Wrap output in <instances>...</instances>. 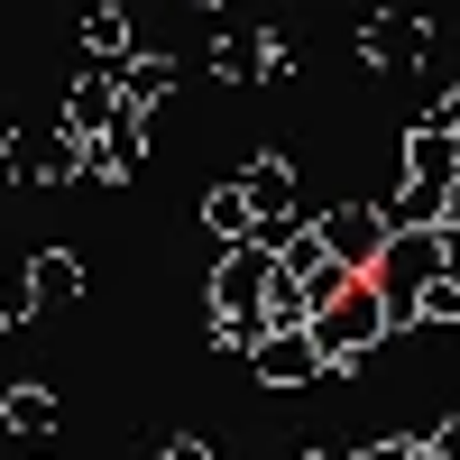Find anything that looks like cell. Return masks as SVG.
<instances>
[{
	"label": "cell",
	"instance_id": "cell-1",
	"mask_svg": "<svg viewBox=\"0 0 460 460\" xmlns=\"http://www.w3.org/2000/svg\"><path fill=\"white\" fill-rule=\"evenodd\" d=\"M387 332H396V323H387V295H377V286L359 277L341 304H323V314H314V350H323V368L341 377V368H359V359H368Z\"/></svg>",
	"mask_w": 460,
	"mask_h": 460
},
{
	"label": "cell",
	"instance_id": "cell-2",
	"mask_svg": "<svg viewBox=\"0 0 460 460\" xmlns=\"http://www.w3.org/2000/svg\"><path fill=\"white\" fill-rule=\"evenodd\" d=\"M314 240L350 267V277H377V258H387L396 230H387V203H332V212L314 221Z\"/></svg>",
	"mask_w": 460,
	"mask_h": 460
},
{
	"label": "cell",
	"instance_id": "cell-3",
	"mask_svg": "<svg viewBox=\"0 0 460 460\" xmlns=\"http://www.w3.org/2000/svg\"><path fill=\"white\" fill-rule=\"evenodd\" d=\"M240 194H249V212H258V240L286 258V240H295V166L286 157H258V166H240Z\"/></svg>",
	"mask_w": 460,
	"mask_h": 460
},
{
	"label": "cell",
	"instance_id": "cell-4",
	"mask_svg": "<svg viewBox=\"0 0 460 460\" xmlns=\"http://www.w3.org/2000/svg\"><path fill=\"white\" fill-rule=\"evenodd\" d=\"M249 377H258V387H314V377H332V368L314 350V332H267L249 350Z\"/></svg>",
	"mask_w": 460,
	"mask_h": 460
},
{
	"label": "cell",
	"instance_id": "cell-5",
	"mask_svg": "<svg viewBox=\"0 0 460 460\" xmlns=\"http://www.w3.org/2000/svg\"><path fill=\"white\" fill-rule=\"evenodd\" d=\"M433 47V19H414V10H387V19H368L359 28V56L368 65H387V74H414Z\"/></svg>",
	"mask_w": 460,
	"mask_h": 460
},
{
	"label": "cell",
	"instance_id": "cell-6",
	"mask_svg": "<svg viewBox=\"0 0 460 460\" xmlns=\"http://www.w3.org/2000/svg\"><path fill=\"white\" fill-rule=\"evenodd\" d=\"M120 120H129V111H120V74L84 65V84L65 93V129H74V138L93 147V138H111V129H120Z\"/></svg>",
	"mask_w": 460,
	"mask_h": 460
},
{
	"label": "cell",
	"instance_id": "cell-7",
	"mask_svg": "<svg viewBox=\"0 0 460 460\" xmlns=\"http://www.w3.org/2000/svg\"><path fill=\"white\" fill-rule=\"evenodd\" d=\"M286 277L304 286V295H314V314H323V304H341V295H350L359 277H350V267H341L323 240H314V230H295V240H286Z\"/></svg>",
	"mask_w": 460,
	"mask_h": 460
},
{
	"label": "cell",
	"instance_id": "cell-8",
	"mask_svg": "<svg viewBox=\"0 0 460 460\" xmlns=\"http://www.w3.org/2000/svg\"><path fill=\"white\" fill-rule=\"evenodd\" d=\"M405 184H433V194H451V184H460V138L414 120V129H405Z\"/></svg>",
	"mask_w": 460,
	"mask_h": 460
},
{
	"label": "cell",
	"instance_id": "cell-9",
	"mask_svg": "<svg viewBox=\"0 0 460 460\" xmlns=\"http://www.w3.org/2000/svg\"><path fill=\"white\" fill-rule=\"evenodd\" d=\"M84 56H93L102 74H120V65L138 56V37H129V10H120V0H93V10H84Z\"/></svg>",
	"mask_w": 460,
	"mask_h": 460
},
{
	"label": "cell",
	"instance_id": "cell-10",
	"mask_svg": "<svg viewBox=\"0 0 460 460\" xmlns=\"http://www.w3.org/2000/svg\"><path fill=\"white\" fill-rule=\"evenodd\" d=\"M19 277H28L37 304H74V295H84V258H74V249H37Z\"/></svg>",
	"mask_w": 460,
	"mask_h": 460
},
{
	"label": "cell",
	"instance_id": "cell-11",
	"mask_svg": "<svg viewBox=\"0 0 460 460\" xmlns=\"http://www.w3.org/2000/svg\"><path fill=\"white\" fill-rule=\"evenodd\" d=\"M203 230H212L221 249L258 240V212H249V194H240V184H212V194H203Z\"/></svg>",
	"mask_w": 460,
	"mask_h": 460
},
{
	"label": "cell",
	"instance_id": "cell-12",
	"mask_svg": "<svg viewBox=\"0 0 460 460\" xmlns=\"http://www.w3.org/2000/svg\"><path fill=\"white\" fill-rule=\"evenodd\" d=\"M0 424L19 442H56V387H10L0 396Z\"/></svg>",
	"mask_w": 460,
	"mask_h": 460
},
{
	"label": "cell",
	"instance_id": "cell-13",
	"mask_svg": "<svg viewBox=\"0 0 460 460\" xmlns=\"http://www.w3.org/2000/svg\"><path fill=\"white\" fill-rule=\"evenodd\" d=\"M166 84H175L166 56H129V65H120V111H138V120H147V111L166 102Z\"/></svg>",
	"mask_w": 460,
	"mask_h": 460
},
{
	"label": "cell",
	"instance_id": "cell-14",
	"mask_svg": "<svg viewBox=\"0 0 460 460\" xmlns=\"http://www.w3.org/2000/svg\"><path fill=\"white\" fill-rule=\"evenodd\" d=\"M387 230H451V194H433V184H396Z\"/></svg>",
	"mask_w": 460,
	"mask_h": 460
},
{
	"label": "cell",
	"instance_id": "cell-15",
	"mask_svg": "<svg viewBox=\"0 0 460 460\" xmlns=\"http://www.w3.org/2000/svg\"><path fill=\"white\" fill-rule=\"evenodd\" d=\"M37 184H74V175H93V147L74 138V129H56L47 147H37V166H28Z\"/></svg>",
	"mask_w": 460,
	"mask_h": 460
},
{
	"label": "cell",
	"instance_id": "cell-16",
	"mask_svg": "<svg viewBox=\"0 0 460 460\" xmlns=\"http://www.w3.org/2000/svg\"><path fill=\"white\" fill-rule=\"evenodd\" d=\"M129 166H138V111H129L111 138H93V175H102V184H120Z\"/></svg>",
	"mask_w": 460,
	"mask_h": 460
},
{
	"label": "cell",
	"instance_id": "cell-17",
	"mask_svg": "<svg viewBox=\"0 0 460 460\" xmlns=\"http://www.w3.org/2000/svg\"><path fill=\"white\" fill-rule=\"evenodd\" d=\"M28 314H37V295H28V277H0V323H10V332H19Z\"/></svg>",
	"mask_w": 460,
	"mask_h": 460
},
{
	"label": "cell",
	"instance_id": "cell-18",
	"mask_svg": "<svg viewBox=\"0 0 460 460\" xmlns=\"http://www.w3.org/2000/svg\"><path fill=\"white\" fill-rule=\"evenodd\" d=\"M424 323H460V286H451V277L424 295Z\"/></svg>",
	"mask_w": 460,
	"mask_h": 460
},
{
	"label": "cell",
	"instance_id": "cell-19",
	"mask_svg": "<svg viewBox=\"0 0 460 460\" xmlns=\"http://www.w3.org/2000/svg\"><path fill=\"white\" fill-rule=\"evenodd\" d=\"M424 129H451V138H460V84H451V93H433V111H424Z\"/></svg>",
	"mask_w": 460,
	"mask_h": 460
},
{
	"label": "cell",
	"instance_id": "cell-20",
	"mask_svg": "<svg viewBox=\"0 0 460 460\" xmlns=\"http://www.w3.org/2000/svg\"><path fill=\"white\" fill-rule=\"evenodd\" d=\"M424 451H433V460H460V414H442V424L424 433Z\"/></svg>",
	"mask_w": 460,
	"mask_h": 460
},
{
	"label": "cell",
	"instance_id": "cell-21",
	"mask_svg": "<svg viewBox=\"0 0 460 460\" xmlns=\"http://www.w3.org/2000/svg\"><path fill=\"white\" fill-rule=\"evenodd\" d=\"M359 460H424V442H368Z\"/></svg>",
	"mask_w": 460,
	"mask_h": 460
},
{
	"label": "cell",
	"instance_id": "cell-22",
	"mask_svg": "<svg viewBox=\"0 0 460 460\" xmlns=\"http://www.w3.org/2000/svg\"><path fill=\"white\" fill-rule=\"evenodd\" d=\"M157 460H212V451H203V442H194V433H175V442H166V451H157Z\"/></svg>",
	"mask_w": 460,
	"mask_h": 460
},
{
	"label": "cell",
	"instance_id": "cell-23",
	"mask_svg": "<svg viewBox=\"0 0 460 460\" xmlns=\"http://www.w3.org/2000/svg\"><path fill=\"white\" fill-rule=\"evenodd\" d=\"M442 277L460 286V230H442Z\"/></svg>",
	"mask_w": 460,
	"mask_h": 460
},
{
	"label": "cell",
	"instance_id": "cell-24",
	"mask_svg": "<svg viewBox=\"0 0 460 460\" xmlns=\"http://www.w3.org/2000/svg\"><path fill=\"white\" fill-rule=\"evenodd\" d=\"M304 460H359V451H304Z\"/></svg>",
	"mask_w": 460,
	"mask_h": 460
},
{
	"label": "cell",
	"instance_id": "cell-25",
	"mask_svg": "<svg viewBox=\"0 0 460 460\" xmlns=\"http://www.w3.org/2000/svg\"><path fill=\"white\" fill-rule=\"evenodd\" d=\"M451 230H460V184H451Z\"/></svg>",
	"mask_w": 460,
	"mask_h": 460
},
{
	"label": "cell",
	"instance_id": "cell-26",
	"mask_svg": "<svg viewBox=\"0 0 460 460\" xmlns=\"http://www.w3.org/2000/svg\"><path fill=\"white\" fill-rule=\"evenodd\" d=\"M37 460H47V451H37Z\"/></svg>",
	"mask_w": 460,
	"mask_h": 460
}]
</instances>
